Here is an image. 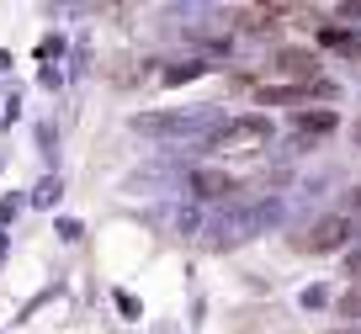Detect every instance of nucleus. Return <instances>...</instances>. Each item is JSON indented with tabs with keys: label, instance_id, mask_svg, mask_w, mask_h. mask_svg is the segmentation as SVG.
Returning <instances> with one entry per match:
<instances>
[{
	"label": "nucleus",
	"instance_id": "f257e3e1",
	"mask_svg": "<svg viewBox=\"0 0 361 334\" xmlns=\"http://www.w3.org/2000/svg\"><path fill=\"white\" fill-rule=\"evenodd\" d=\"M224 128L218 106H186V111H138L133 117V133L149 138H213Z\"/></svg>",
	"mask_w": 361,
	"mask_h": 334
},
{
	"label": "nucleus",
	"instance_id": "f03ea898",
	"mask_svg": "<svg viewBox=\"0 0 361 334\" xmlns=\"http://www.w3.org/2000/svg\"><path fill=\"white\" fill-rule=\"evenodd\" d=\"M282 202L276 197H266V202H255V207H245V212H234V218L228 223H218L213 228V245H239V239H255V234H266V228H276V223H282Z\"/></svg>",
	"mask_w": 361,
	"mask_h": 334
},
{
	"label": "nucleus",
	"instance_id": "7ed1b4c3",
	"mask_svg": "<svg viewBox=\"0 0 361 334\" xmlns=\"http://www.w3.org/2000/svg\"><path fill=\"white\" fill-rule=\"evenodd\" d=\"M266 144H271L266 117H234V123H224L207 138V149H218V154H255V149H266Z\"/></svg>",
	"mask_w": 361,
	"mask_h": 334
},
{
	"label": "nucleus",
	"instance_id": "20e7f679",
	"mask_svg": "<svg viewBox=\"0 0 361 334\" xmlns=\"http://www.w3.org/2000/svg\"><path fill=\"white\" fill-rule=\"evenodd\" d=\"M186 186H192L197 202H224V197H234V191H239V180L224 175V170H192V180H186Z\"/></svg>",
	"mask_w": 361,
	"mask_h": 334
},
{
	"label": "nucleus",
	"instance_id": "39448f33",
	"mask_svg": "<svg viewBox=\"0 0 361 334\" xmlns=\"http://www.w3.org/2000/svg\"><path fill=\"white\" fill-rule=\"evenodd\" d=\"M345 234H350L345 218H319L314 228L303 234V249H340V245H345Z\"/></svg>",
	"mask_w": 361,
	"mask_h": 334
},
{
	"label": "nucleus",
	"instance_id": "423d86ee",
	"mask_svg": "<svg viewBox=\"0 0 361 334\" xmlns=\"http://www.w3.org/2000/svg\"><path fill=\"white\" fill-rule=\"evenodd\" d=\"M276 69H282V75H293V80H314V54H303V48H282V54H276Z\"/></svg>",
	"mask_w": 361,
	"mask_h": 334
},
{
	"label": "nucleus",
	"instance_id": "0eeeda50",
	"mask_svg": "<svg viewBox=\"0 0 361 334\" xmlns=\"http://www.w3.org/2000/svg\"><path fill=\"white\" fill-rule=\"evenodd\" d=\"M298 133H303V144L335 133V111H298Z\"/></svg>",
	"mask_w": 361,
	"mask_h": 334
},
{
	"label": "nucleus",
	"instance_id": "6e6552de",
	"mask_svg": "<svg viewBox=\"0 0 361 334\" xmlns=\"http://www.w3.org/2000/svg\"><path fill=\"white\" fill-rule=\"evenodd\" d=\"M255 96L266 101V106H282V101L293 106V101H303V96H308V85H260Z\"/></svg>",
	"mask_w": 361,
	"mask_h": 334
},
{
	"label": "nucleus",
	"instance_id": "1a4fd4ad",
	"mask_svg": "<svg viewBox=\"0 0 361 334\" xmlns=\"http://www.w3.org/2000/svg\"><path fill=\"white\" fill-rule=\"evenodd\" d=\"M319 43L335 48V54H361V37L345 32V27H324V32H319Z\"/></svg>",
	"mask_w": 361,
	"mask_h": 334
},
{
	"label": "nucleus",
	"instance_id": "9d476101",
	"mask_svg": "<svg viewBox=\"0 0 361 334\" xmlns=\"http://www.w3.org/2000/svg\"><path fill=\"white\" fill-rule=\"evenodd\" d=\"M59 197H64V180H59V175H48V180L32 186V207H54Z\"/></svg>",
	"mask_w": 361,
	"mask_h": 334
},
{
	"label": "nucleus",
	"instance_id": "9b49d317",
	"mask_svg": "<svg viewBox=\"0 0 361 334\" xmlns=\"http://www.w3.org/2000/svg\"><path fill=\"white\" fill-rule=\"evenodd\" d=\"M207 58H186V64H176V69H165V85H180V80H197V75H207Z\"/></svg>",
	"mask_w": 361,
	"mask_h": 334
},
{
	"label": "nucleus",
	"instance_id": "f8f14e48",
	"mask_svg": "<svg viewBox=\"0 0 361 334\" xmlns=\"http://www.w3.org/2000/svg\"><path fill=\"white\" fill-rule=\"evenodd\" d=\"M59 239H64V245H75L80 234H85V228H80V218H59V228H54Z\"/></svg>",
	"mask_w": 361,
	"mask_h": 334
},
{
	"label": "nucleus",
	"instance_id": "ddd939ff",
	"mask_svg": "<svg viewBox=\"0 0 361 334\" xmlns=\"http://www.w3.org/2000/svg\"><path fill=\"white\" fill-rule=\"evenodd\" d=\"M16 212H22V197H6V202H0V228H6Z\"/></svg>",
	"mask_w": 361,
	"mask_h": 334
},
{
	"label": "nucleus",
	"instance_id": "4468645a",
	"mask_svg": "<svg viewBox=\"0 0 361 334\" xmlns=\"http://www.w3.org/2000/svg\"><path fill=\"white\" fill-rule=\"evenodd\" d=\"M37 149L54 159V128H48V123H37Z\"/></svg>",
	"mask_w": 361,
	"mask_h": 334
},
{
	"label": "nucleus",
	"instance_id": "2eb2a0df",
	"mask_svg": "<svg viewBox=\"0 0 361 334\" xmlns=\"http://www.w3.org/2000/svg\"><path fill=\"white\" fill-rule=\"evenodd\" d=\"M117 308H123L128 318H138V297H133V292H117Z\"/></svg>",
	"mask_w": 361,
	"mask_h": 334
},
{
	"label": "nucleus",
	"instance_id": "dca6fc26",
	"mask_svg": "<svg viewBox=\"0 0 361 334\" xmlns=\"http://www.w3.org/2000/svg\"><path fill=\"white\" fill-rule=\"evenodd\" d=\"M345 313H361V297H345Z\"/></svg>",
	"mask_w": 361,
	"mask_h": 334
},
{
	"label": "nucleus",
	"instance_id": "f3484780",
	"mask_svg": "<svg viewBox=\"0 0 361 334\" xmlns=\"http://www.w3.org/2000/svg\"><path fill=\"white\" fill-rule=\"evenodd\" d=\"M340 11H345V16H361V6H340Z\"/></svg>",
	"mask_w": 361,
	"mask_h": 334
},
{
	"label": "nucleus",
	"instance_id": "a211bd4d",
	"mask_svg": "<svg viewBox=\"0 0 361 334\" xmlns=\"http://www.w3.org/2000/svg\"><path fill=\"white\" fill-rule=\"evenodd\" d=\"M350 133H356V144H361V123H356V128H350Z\"/></svg>",
	"mask_w": 361,
	"mask_h": 334
}]
</instances>
